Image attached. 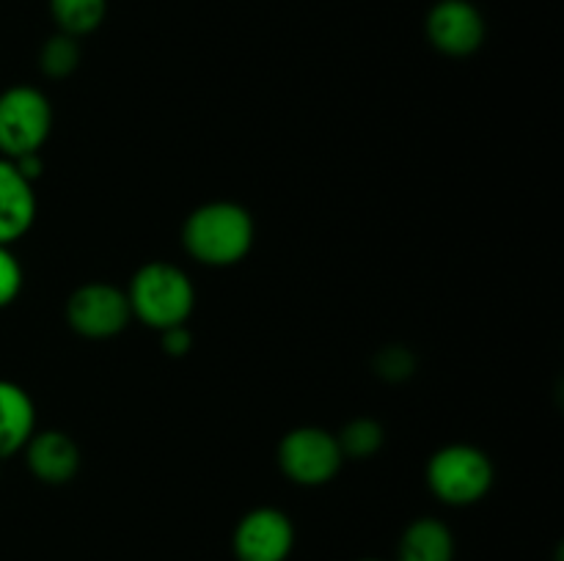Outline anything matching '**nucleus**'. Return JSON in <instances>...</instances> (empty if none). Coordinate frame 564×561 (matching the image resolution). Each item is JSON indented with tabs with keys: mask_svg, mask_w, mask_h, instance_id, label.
I'll return each instance as SVG.
<instances>
[{
	"mask_svg": "<svg viewBox=\"0 0 564 561\" xmlns=\"http://www.w3.org/2000/svg\"><path fill=\"white\" fill-rule=\"evenodd\" d=\"M193 344V336L187 333L185 324H176V328L163 330V346L169 355H185Z\"/></svg>",
	"mask_w": 564,
	"mask_h": 561,
	"instance_id": "a211bd4d",
	"label": "nucleus"
},
{
	"mask_svg": "<svg viewBox=\"0 0 564 561\" xmlns=\"http://www.w3.org/2000/svg\"><path fill=\"white\" fill-rule=\"evenodd\" d=\"M295 544V528L281 509L259 506L235 528L237 561H286Z\"/></svg>",
	"mask_w": 564,
	"mask_h": 561,
	"instance_id": "6e6552de",
	"label": "nucleus"
},
{
	"mask_svg": "<svg viewBox=\"0 0 564 561\" xmlns=\"http://www.w3.org/2000/svg\"><path fill=\"white\" fill-rule=\"evenodd\" d=\"M336 443H339L341 457L367 460V457H372L383 446V429L372 418H356V421H350L336 435Z\"/></svg>",
	"mask_w": 564,
	"mask_h": 561,
	"instance_id": "4468645a",
	"label": "nucleus"
},
{
	"mask_svg": "<svg viewBox=\"0 0 564 561\" xmlns=\"http://www.w3.org/2000/svg\"><path fill=\"white\" fill-rule=\"evenodd\" d=\"M341 457L336 435L319 427H297L284 435L279 446V465L286 476L303 487H319L339 473Z\"/></svg>",
	"mask_w": 564,
	"mask_h": 561,
	"instance_id": "39448f33",
	"label": "nucleus"
},
{
	"mask_svg": "<svg viewBox=\"0 0 564 561\" xmlns=\"http://www.w3.org/2000/svg\"><path fill=\"white\" fill-rule=\"evenodd\" d=\"M397 561H455V537L441 520L422 517L402 534Z\"/></svg>",
	"mask_w": 564,
	"mask_h": 561,
	"instance_id": "f8f14e48",
	"label": "nucleus"
},
{
	"mask_svg": "<svg viewBox=\"0 0 564 561\" xmlns=\"http://www.w3.org/2000/svg\"><path fill=\"white\" fill-rule=\"evenodd\" d=\"M36 220V196L14 163L0 157V245L20 240Z\"/></svg>",
	"mask_w": 564,
	"mask_h": 561,
	"instance_id": "9d476101",
	"label": "nucleus"
},
{
	"mask_svg": "<svg viewBox=\"0 0 564 561\" xmlns=\"http://www.w3.org/2000/svg\"><path fill=\"white\" fill-rule=\"evenodd\" d=\"M25 462L33 476L44 484H66L80 468V449L64 432H33L25 443Z\"/></svg>",
	"mask_w": 564,
	"mask_h": 561,
	"instance_id": "1a4fd4ad",
	"label": "nucleus"
},
{
	"mask_svg": "<svg viewBox=\"0 0 564 561\" xmlns=\"http://www.w3.org/2000/svg\"><path fill=\"white\" fill-rule=\"evenodd\" d=\"M424 33L438 53L466 58L482 47L488 28L482 11L471 0H438L427 11Z\"/></svg>",
	"mask_w": 564,
	"mask_h": 561,
	"instance_id": "0eeeda50",
	"label": "nucleus"
},
{
	"mask_svg": "<svg viewBox=\"0 0 564 561\" xmlns=\"http://www.w3.org/2000/svg\"><path fill=\"white\" fill-rule=\"evenodd\" d=\"M378 372L389 380H402L413 372V355L402 346H389V350L380 352L378 358Z\"/></svg>",
	"mask_w": 564,
	"mask_h": 561,
	"instance_id": "f3484780",
	"label": "nucleus"
},
{
	"mask_svg": "<svg viewBox=\"0 0 564 561\" xmlns=\"http://www.w3.org/2000/svg\"><path fill=\"white\" fill-rule=\"evenodd\" d=\"M361 561H380V559H361Z\"/></svg>",
	"mask_w": 564,
	"mask_h": 561,
	"instance_id": "6ab92c4d",
	"label": "nucleus"
},
{
	"mask_svg": "<svg viewBox=\"0 0 564 561\" xmlns=\"http://www.w3.org/2000/svg\"><path fill=\"white\" fill-rule=\"evenodd\" d=\"M22 289V267L9 245H0V308L11 306Z\"/></svg>",
	"mask_w": 564,
	"mask_h": 561,
	"instance_id": "dca6fc26",
	"label": "nucleus"
},
{
	"mask_svg": "<svg viewBox=\"0 0 564 561\" xmlns=\"http://www.w3.org/2000/svg\"><path fill=\"white\" fill-rule=\"evenodd\" d=\"M53 127L47 97L33 86H11L0 94V152L6 160L33 154Z\"/></svg>",
	"mask_w": 564,
	"mask_h": 561,
	"instance_id": "20e7f679",
	"label": "nucleus"
},
{
	"mask_svg": "<svg viewBox=\"0 0 564 561\" xmlns=\"http://www.w3.org/2000/svg\"><path fill=\"white\" fill-rule=\"evenodd\" d=\"M33 432H36V407L28 391L9 380H0V460L25 449Z\"/></svg>",
	"mask_w": 564,
	"mask_h": 561,
	"instance_id": "9b49d317",
	"label": "nucleus"
},
{
	"mask_svg": "<svg viewBox=\"0 0 564 561\" xmlns=\"http://www.w3.org/2000/svg\"><path fill=\"white\" fill-rule=\"evenodd\" d=\"M132 317L154 330H169L185 324L196 306V289L180 267L165 262L143 264L127 289Z\"/></svg>",
	"mask_w": 564,
	"mask_h": 561,
	"instance_id": "f03ea898",
	"label": "nucleus"
},
{
	"mask_svg": "<svg viewBox=\"0 0 564 561\" xmlns=\"http://www.w3.org/2000/svg\"><path fill=\"white\" fill-rule=\"evenodd\" d=\"M66 319L72 330L86 339H110V336H119L132 319L130 300L119 286L94 280L72 292L66 302Z\"/></svg>",
	"mask_w": 564,
	"mask_h": 561,
	"instance_id": "423d86ee",
	"label": "nucleus"
},
{
	"mask_svg": "<svg viewBox=\"0 0 564 561\" xmlns=\"http://www.w3.org/2000/svg\"><path fill=\"white\" fill-rule=\"evenodd\" d=\"M182 242L196 262L231 267L253 248V218L235 201H209L185 220Z\"/></svg>",
	"mask_w": 564,
	"mask_h": 561,
	"instance_id": "f257e3e1",
	"label": "nucleus"
},
{
	"mask_svg": "<svg viewBox=\"0 0 564 561\" xmlns=\"http://www.w3.org/2000/svg\"><path fill=\"white\" fill-rule=\"evenodd\" d=\"M427 484L444 504H477L494 487V462L485 451L468 443L444 446L427 465Z\"/></svg>",
	"mask_w": 564,
	"mask_h": 561,
	"instance_id": "7ed1b4c3",
	"label": "nucleus"
},
{
	"mask_svg": "<svg viewBox=\"0 0 564 561\" xmlns=\"http://www.w3.org/2000/svg\"><path fill=\"white\" fill-rule=\"evenodd\" d=\"M39 64L47 77H66L77 69L80 64V44L69 33H55L47 42L42 44V53H39Z\"/></svg>",
	"mask_w": 564,
	"mask_h": 561,
	"instance_id": "2eb2a0df",
	"label": "nucleus"
},
{
	"mask_svg": "<svg viewBox=\"0 0 564 561\" xmlns=\"http://www.w3.org/2000/svg\"><path fill=\"white\" fill-rule=\"evenodd\" d=\"M47 6L58 31L75 38L97 31L108 14V0H47Z\"/></svg>",
	"mask_w": 564,
	"mask_h": 561,
	"instance_id": "ddd939ff",
	"label": "nucleus"
}]
</instances>
